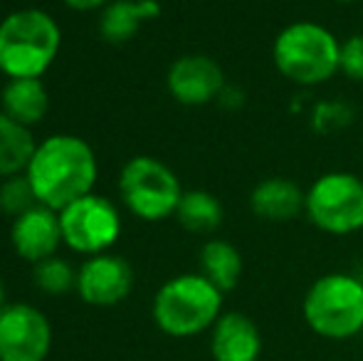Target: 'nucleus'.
I'll list each match as a JSON object with an SVG mask.
<instances>
[{
	"mask_svg": "<svg viewBox=\"0 0 363 361\" xmlns=\"http://www.w3.org/2000/svg\"><path fill=\"white\" fill-rule=\"evenodd\" d=\"M173 99L188 106H201L223 94L225 74L223 67L206 55H183L171 65L166 77Z\"/></svg>",
	"mask_w": 363,
	"mask_h": 361,
	"instance_id": "nucleus-11",
	"label": "nucleus"
},
{
	"mask_svg": "<svg viewBox=\"0 0 363 361\" xmlns=\"http://www.w3.org/2000/svg\"><path fill=\"white\" fill-rule=\"evenodd\" d=\"M60 226L62 240L72 250L84 255H101L119 240L121 218L106 198L89 193L60 211Z\"/></svg>",
	"mask_w": 363,
	"mask_h": 361,
	"instance_id": "nucleus-8",
	"label": "nucleus"
},
{
	"mask_svg": "<svg viewBox=\"0 0 363 361\" xmlns=\"http://www.w3.org/2000/svg\"><path fill=\"white\" fill-rule=\"evenodd\" d=\"M35 149L38 144L28 126L0 111V176H18L28 169Z\"/></svg>",
	"mask_w": 363,
	"mask_h": 361,
	"instance_id": "nucleus-17",
	"label": "nucleus"
},
{
	"mask_svg": "<svg viewBox=\"0 0 363 361\" xmlns=\"http://www.w3.org/2000/svg\"><path fill=\"white\" fill-rule=\"evenodd\" d=\"M339 70L354 82H363V33L351 35L344 45H341V60Z\"/></svg>",
	"mask_w": 363,
	"mask_h": 361,
	"instance_id": "nucleus-22",
	"label": "nucleus"
},
{
	"mask_svg": "<svg viewBox=\"0 0 363 361\" xmlns=\"http://www.w3.org/2000/svg\"><path fill=\"white\" fill-rule=\"evenodd\" d=\"M65 3L74 10H94V8H99V5L109 3V0H65Z\"/></svg>",
	"mask_w": 363,
	"mask_h": 361,
	"instance_id": "nucleus-23",
	"label": "nucleus"
},
{
	"mask_svg": "<svg viewBox=\"0 0 363 361\" xmlns=\"http://www.w3.org/2000/svg\"><path fill=\"white\" fill-rule=\"evenodd\" d=\"M250 206L262 221L287 223L306 208V193H301V188L289 179H267L255 186Z\"/></svg>",
	"mask_w": 363,
	"mask_h": 361,
	"instance_id": "nucleus-14",
	"label": "nucleus"
},
{
	"mask_svg": "<svg viewBox=\"0 0 363 361\" xmlns=\"http://www.w3.org/2000/svg\"><path fill=\"white\" fill-rule=\"evenodd\" d=\"M124 203L141 221H163L181 203V183L166 164L151 156H136L124 166L119 179Z\"/></svg>",
	"mask_w": 363,
	"mask_h": 361,
	"instance_id": "nucleus-6",
	"label": "nucleus"
},
{
	"mask_svg": "<svg viewBox=\"0 0 363 361\" xmlns=\"http://www.w3.org/2000/svg\"><path fill=\"white\" fill-rule=\"evenodd\" d=\"M134 287V270L124 257L91 255L77 272V292L86 304L111 307L126 299Z\"/></svg>",
	"mask_w": 363,
	"mask_h": 361,
	"instance_id": "nucleus-10",
	"label": "nucleus"
},
{
	"mask_svg": "<svg viewBox=\"0 0 363 361\" xmlns=\"http://www.w3.org/2000/svg\"><path fill=\"white\" fill-rule=\"evenodd\" d=\"M203 277H208L220 292H230L240 282L242 274V257L238 248L228 240H208L201 250Z\"/></svg>",
	"mask_w": 363,
	"mask_h": 361,
	"instance_id": "nucleus-18",
	"label": "nucleus"
},
{
	"mask_svg": "<svg viewBox=\"0 0 363 361\" xmlns=\"http://www.w3.org/2000/svg\"><path fill=\"white\" fill-rule=\"evenodd\" d=\"M60 50V28L45 10H18L0 23V72L10 79L40 77Z\"/></svg>",
	"mask_w": 363,
	"mask_h": 361,
	"instance_id": "nucleus-2",
	"label": "nucleus"
},
{
	"mask_svg": "<svg viewBox=\"0 0 363 361\" xmlns=\"http://www.w3.org/2000/svg\"><path fill=\"white\" fill-rule=\"evenodd\" d=\"M336 3H356V0H336Z\"/></svg>",
	"mask_w": 363,
	"mask_h": 361,
	"instance_id": "nucleus-25",
	"label": "nucleus"
},
{
	"mask_svg": "<svg viewBox=\"0 0 363 361\" xmlns=\"http://www.w3.org/2000/svg\"><path fill=\"white\" fill-rule=\"evenodd\" d=\"M176 218L191 233H213L223 223V206L208 191H186L176 208Z\"/></svg>",
	"mask_w": 363,
	"mask_h": 361,
	"instance_id": "nucleus-19",
	"label": "nucleus"
},
{
	"mask_svg": "<svg viewBox=\"0 0 363 361\" xmlns=\"http://www.w3.org/2000/svg\"><path fill=\"white\" fill-rule=\"evenodd\" d=\"M13 245L18 255L28 262H43L55 255V250L62 243V226L60 213L48 206H35L28 213L15 218L13 223Z\"/></svg>",
	"mask_w": 363,
	"mask_h": 361,
	"instance_id": "nucleus-12",
	"label": "nucleus"
},
{
	"mask_svg": "<svg viewBox=\"0 0 363 361\" xmlns=\"http://www.w3.org/2000/svg\"><path fill=\"white\" fill-rule=\"evenodd\" d=\"M161 15V5L156 0H114L106 5L99 20V33L106 43H129L146 20Z\"/></svg>",
	"mask_w": 363,
	"mask_h": 361,
	"instance_id": "nucleus-15",
	"label": "nucleus"
},
{
	"mask_svg": "<svg viewBox=\"0 0 363 361\" xmlns=\"http://www.w3.org/2000/svg\"><path fill=\"white\" fill-rule=\"evenodd\" d=\"M5 307V287H3V279H0V309Z\"/></svg>",
	"mask_w": 363,
	"mask_h": 361,
	"instance_id": "nucleus-24",
	"label": "nucleus"
},
{
	"mask_svg": "<svg viewBox=\"0 0 363 361\" xmlns=\"http://www.w3.org/2000/svg\"><path fill=\"white\" fill-rule=\"evenodd\" d=\"M35 206H38V196H35L28 176H10V179L0 186V208H3L5 213L18 218Z\"/></svg>",
	"mask_w": 363,
	"mask_h": 361,
	"instance_id": "nucleus-21",
	"label": "nucleus"
},
{
	"mask_svg": "<svg viewBox=\"0 0 363 361\" xmlns=\"http://www.w3.org/2000/svg\"><path fill=\"white\" fill-rule=\"evenodd\" d=\"M306 216L316 228L334 235H349L363 228V181L334 171L321 176L306 191Z\"/></svg>",
	"mask_w": 363,
	"mask_h": 361,
	"instance_id": "nucleus-7",
	"label": "nucleus"
},
{
	"mask_svg": "<svg viewBox=\"0 0 363 361\" xmlns=\"http://www.w3.org/2000/svg\"><path fill=\"white\" fill-rule=\"evenodd\" d=\"M52 347V327L33 304L0 309V361H45Z\"/></svg>",
	"mask_w": 363,
	"mask_h": 361,
	"instance_id": "nucleus-9",
	"label": "nucleus"
},
{
	"mask_svg": "<svg viewBox=\"0 0 363 361\" xmlns=\"http://www.w3.org/2000/svg\"><path fill=\"white\" fill-rule=\"evenodd\" d=\"M48 89L40 82V77H23L10 79L8 87L3 89V109L10 119H15L23 126H33L43 121L48 114Z\"/></svg>",
	"mask_w": 363,
	"mask_h": 361,
	"instance_id": "nucleus-16",
	"label": "nucleus"
},
{
	"mask_svg": "<svg viewBox=\"0 0 363 361\" xmlns=\"http://www.w3.org/2000/svg\"><path fill=\"white\" fill-rule=\"evenodd\" d=\"M304 319L319 337H356L363 329V284L341 272L319 277L304 297Z\"/></svg>",
	"mask_w": 363,
	"mask_h": 361,
	"instance_id": "nucleus-5",
	"label": "nucleus"
},
{
	"mask_svg": "<svg viewBox=\"0 0 363 361\" xmlns=\"http://www.w3.org/2000/svg\"><path fill=\"white\" fill-rule=\"evenodd\" d=\"M272 57L284 77L311 87L339 72L341 45L324 25L291 23L274 40Z\"/></svg>",
	"mask_w": 363,
	"mask_h": 361,
	"instance_id": "nucleus-3",
	"label": "nucleus"
},
{
	"mask_svg": "<svg viewBox=\"0 0 363 361\" xmlns=\"http://www.w3.org/2000/svg\"><path fill=\"white\" fill-rule=\"evenodd\" d=\"M25 176L40 206L60 213L91 193L96 183V156L79 136H50L38 144Z\"/></svg>",
	"mask_w": 363,
	"mask_h": 361,
	"instance_id": "nucleus-1",
	"label": "nucleus"
},
{
	"mask_svg": "<svg viewBox=\"0 0 363 361\" xmlns=\"http://www.w3.org/2000/svg\"><path fill=\"white\" fill-rule=\"evenodd\" d=\"M33 279H35V284L48 294H65L72 287H77V272L69 267V262L60 260V257H55V255L35 265Z\"/></svg>",
	"mask_w": 363,
	"mask_h": 361,
	"instance_id": "nucleus-20",
	"label": "nucleus"
},
{
	"mask_svg": "<svg viewBox=\"0 0 363 361\" xmlns=\"http://www.w3.org/2000/svg\"><path fill=\"white\" fill-rule=\"evenodd\" d=\"M223 292L203 274L168 279L153 299V319L171 337H193L218 322Z\"/></svg>",
	"mask_w": 363,
	"mask_h": 361,
	"instance_id": "nucleus-4",
	"label": "nucleus"
},
{
	"mask_svg": "<svg viewBox=\"0 0 363 361\" xmlns=\"http://www.w3.org/2000/svg\"><path fill=\"white\" fill-rule=\"evenodd\" d=\"M211 352L216 361H257L262 352L259 329L247 314H220L213 327Z\"/></svg>",
	"mask_w": 363,
	"mask_h": 361,
	"instance_id": "nucleus-13",
	"label": "nucleus"
}]
</instances>
